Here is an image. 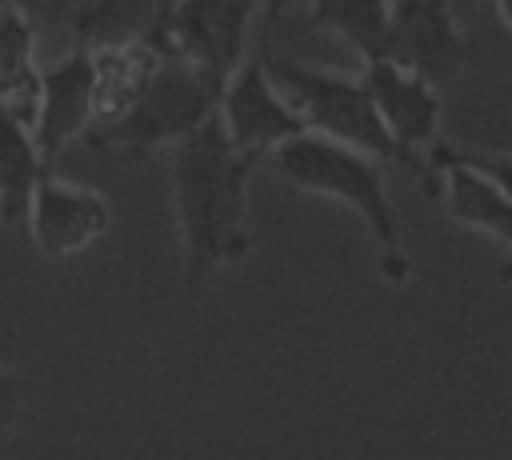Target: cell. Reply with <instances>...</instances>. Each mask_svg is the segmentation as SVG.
<instances>
[{
    "mask_svg": "<svg viewBox=\"0 0 512 460\" xmlns=\"http://www.w3.org/2000/svg\"><path fill=\"white\" fill-rule=\"evenodd\" d=\"M252 168L256 160L236 152L220 116L204 120L196 132L168 148V184L188 288H200L212 272L248 256Z\"/></svg>",
    "mask_w": 512,
    "mask_h": 460,
    "instance_id": "cell-1",
    "label": "cell"
},
{
    "mask_svg": "<svg viewBox=\"0 0 512 460\" xmlns=\"http://www.w3.org/2000/svg\"><path fill=\"white\" fill-rule=\"evenodd\" d=\"M264 164L288 188L356 212L364 220L368 236L376 240L380 272L388 280L408 276V256L400 244V216L392 208V196H388V184L380 172V156L360 152L340 140H328V136H316V132H300V136L284 140Z\"/></svg>",
    "mask_w": 512,
    "mask_h": 460,
    "instance_id": "cell-2",
    "label": "cell"
},
{
    "mask_svg": "<svg viewBox=\"0 0 512 460\" xmlns=\"http://www.w3.org/2000/svg\"><path fill=\"white\" fill-rule=\"evenodd\" d=\"M216 104H220V84L208 80L184 56L164 52L148 88L136 96V104L124 116L92 128L84 140L92 148H116L128 156H148V152L180 144L188 132H196L204 120H212Z\"/></svg>",
    "mask_w": 512,
    "mask_h": 460,
    "instance_id": "cell-3",
    "label": "cell"
},
{
    "mask_svg": "<svg viewBox=\"0 0 512 460\" xmlns=\"http://www.w3.org/2000/svg\"><path fill=\"white\" fill-rule=\"evenodd\" d=\"M264 60H268L272 76L280 80V88L300 108L308 132L400 164V148L376 112L364 72L356 76V72H340V68H324V64H304L292 56H264Z\"/></svg>",
    "mask_w": 512,
    "mask_h": 460,
    "instance_id": "cell-4",
    "label": "cell"
},
{
    "mask_svg": "<svg viewBox=\"0 0 512 460\" xmlns=\"http://www.w3.org/2000/svg\"><path fill=\"white\" fill-rule=\"evenodd\" d=\"M256 8L260 0H156L152 40L224 88V80L248 56Z\"/></svg>",
    "mask_w": 512,
    "mask_h": 460,
    "instance_id": "cell-5",
    "label": "cell"
},
{
    "mask_svg": "<svg viewBox=\"0 0 512 460\" xmlns=\"http://www.w3.org/2000/svg\"><path fill=\"white\" fill-rule=\"evenodd\" d=\"M216 116H220L228 140L236 144V152H244L256 164H264L284 140L308 132L300 108L280 88V80L272 76L264 56H244L240 68L224 80Z\"/></svg>",
    "mask_w": 512,
    "mask_h": 460,
    "instance_id": "cell-6",
    "label": "cell"
},
{
    "mask_svg": "<svg viewBox=\"0 0 512 460\" xmlns=\"http://www.w3.org/2000/svg\"><path fill=\"white\" fill-rule=\"evenodd\" d=\"M364 80L372 88V100H376V112L388 136L400 148V164L408 172H420V184H424L428 176L424 156L432 144H440V120H444L440 84L392 56L364 60Z\"/></svg>",
    "mask_w": 512,
    "mask_h": 460,
    "instance_id": "cell-7",
    "label": "cell"
},
{
    "mask_svg": "<svg viewBox=\"0 0 512 460\" xmlns=\"http://www.w3.org/2000/svg\"><path fill=\"white\" fill-rule=\"evenodd\" d=\"M424 164H428L424 192H432L444 204L448 220H456L476 236H488L504 260L500 280H512V192L496 184L488 172H480L476 164L452 156L444 140L428 148Z\"/></svg>",
    "mask_w": 512,
    "mask_h": 460,
    "instance_id": "cell-8",
    "label": "cell"
},
{
    "mask_svg": "<svg viewBox=\"0 0 512 460\" xmlns=\"http://www.w3.org/2000/svg\"><path fill=\"white\" fill-rule=\"evenodd\" d=\"M24 224L32 236V248L48 260H72L88 252L108 228H112V204L100 188L56 176L52 168L36 180Z\"/></svg>",
    "mask_w": 512,
    "mask_h": 460,
    "instance_id": "cell-9",
    "label": "cell"
},
{
    "mask_svg": "<svg viewBox=\"0 0 512 460\" xmlns=\"http://www.w3.org/2000/svg\"><path fill=\"white\" fill-rule=\"evenodd\" d=\"M96 128V68L92 44H72L64 56L40 68V96L32 136L52 164L72 140H84Z\"/></svg>",
    "mask_w": 512,
    "mask_h": 460,
    "instance_id": "cell-10",
    "label": "cell"
},
{
    "mask_svg": "<svg viewBox=\"0 0 512 460\" xmlns=\"http://www.w3.org/2000/svg\"><path fill=\"white\" fill-rule=\"evenodd\" d=\"M384 56L424 72L444 88L468 64V36L448 0H392Z\"/></svg>",
    "mask_w": 512,
    "mask_h": 460,
    "instance_id": "cell-11",
    "label": "cell"
},
{
    "mask_svg": "<svg viewBox=\"0 0 512 460\" xmlns=\"http://www.w3.org/2000/svg\"><path fill=\"white\" fill-rule=\"evenodd\" d=\"M164 48L152 40V32L120 36L92 44V68H96V128L124 116L136 96L148 88Z\"/></svg>",
    "mask_w": 512,
    "mask_h": 460,
    "instance_id": "cell-12",
    "label": "cell"
},
{
    "mask_svg": "<svg viewBox=\"0 0 512 460\" xmlns=\"http://www.w3.org/2000/svg\"><path fill=\"white\" fill-rule=\"evenodd\" d=\"M48 12L60 28L72 32L76 44H104L120 36L152 32L156 0H28Z\"/></svg>",
    "mask_w": 512,
    "mask_h": 460,
    "instance_id": "cell-13",
    "label": "cell"
},
{
    "mask_svg": "<svg viewBox=\"0 0 512 460\" xmlns=\"http://www.w3.org/2000/svg\"><path fill=\"white\" fill-rule=\"evenodd\" d=\"M40 64H36V24L24 4L0 8V108L36 120Z\"/></svg>",
    "mask_w": 512,
    "mask_h": 460,
    "instance_id": "cell-14",
    "label": "cell"
},
{
    "mask_svg": "<svg viewBox=\"0 0 512 460\" xmlns=\"http://www.w3.org/2000/svg\"><path fill=\"white\" fill-rule=\"evenodd\" d=\"M52 164L44 160L32 124L8 108H0V216L16 220L28 208V196L36 188V180L48 172Z\"/></svg>",
    "mask_w": 512,
    "mask_h": 460,
    "instance_id": "cell-15",
    "label": "cell"
},
{
    "mask_svg": "<svg viewBox=\"0 0 512 460\" xmlns=\"http://www.w3.org/2000/svg\"><path fill=\"white\" fill-rule=\"evenodd\" d=\"M312 20L344 40L360 60L384 56L392 0H308Z\"/></svg>",
    "mask_w": 512,
    "mask_h": 460,
    "instance_id": "cell-16",
    "label": "cell"
},
{
    "mask_svg": "<svg viewBox=\"0 0 512 460\" xmlns=\"http://www.w3.org/2000/svg\"><path fill=\"white\" fill-rule=\"evenodd\" d=\"M24 408H28V384H24V376L0 360V444L20 428Z\"/></svg>",
    "mask_w": 512,
    "mask_h": 460,
    "instance_id": "cell-17",
    "label": "cell"
},
{
    "mask_svg": "<svg viewBox=\"0 0 512 460\" xmlns=\"http://www.w3.org/2000/svg\"><path fill=\"white\" fill-rule=\"evenodd\" d=\"M444 148H448L452 156H460V160L476 164L480 172H488L496 184H504V188L512 192V152H492V148H464V144H448V140H444Z\"/></svg>",
    "mask_w": 512,
    "mask_h": 460,
    "instance_id": "cell-18",
    "label": "cell"
},
{
    "mask_svg": "<svg viewBox=\"0 0 512 460\" xmlns=\"http://www.w3.org/2000/svg\"><path fill=\"white\" fill-rule=\"evenodd\" d=\"M492 12H496V20H500V28L512 32V0H492Z\"/></svg>",
    "mask_w": 512,
    "mask_h": 460,
    "instance_id": "cell-19",
    "label": "cell"
}]
</instances>
